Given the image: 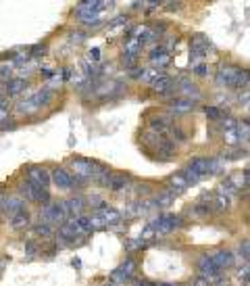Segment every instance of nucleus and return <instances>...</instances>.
<instances>
[{
  "mask_svg": "<svg viewBox=\"0 0 250 286\" xmlns=\"http://www.w3.org/2000/svg\"><path fill=\"white\" fill-rule=\"evenodd\" d=\"M84 234L75 228V223L71 221V217L61 223L59 226V232H57V243L62 245V247H73V245H82L84 243Z\"/></svg>",
  "mask_w": 250,
  "mask_h": 286,
  "instance_id": "obj_6",
  "label": "nucleus"
},
{
  "mask_svg": "<svg viewBox=\"0 0 250 286\" xmlns=\"http://www.w3.org/2000/svg\"><path fill=\"white\" fill-rule=\"evenodd\" d=\"M211 257L215 259V263L221 270H229V267L236 265V253L229 251V249H217V251L211 253Z\"/></svg>",
  "mask_w": 250,
  "mask_h": 286,
  "instance_id": "obj_19",
  "label": "nucleus"
},
{
  "mask_svg": "<svg viewBox=\"0 0 250 286\" xmlns=\"http://www.w3.org/2000/svg\"><path fill=\"white\" fill-rule=\"evenodd\" d=\"M69 169L79 182H96L100 186H106V180L111 176V169L98 163V161L92 159H86V157H73L69 161Z\"/></svg>",
  "mask_w": 250,
  "mask_h": 286,
  "instance_id": "obj_1",
  "label": "nucleus"
},
{
  "mask_svg": "<svg viewBox=\"0 0 250 286\" xmlns=\"http://www.w3.org/2000/svg\"><path fill=\"white\" fill-rule=\"evenodd\" d=\"M221 140L225 142V146H240V144H242V136H240L238 128H236V130H225V132H221Z\"/></svg>",
  "mask_w": 250,
  "mask_h": 286,
  "instance_id": "obj_33",
  "label": "nucleus"
},
{
  "mask_svg": "<svg viewBox=\"0 0 250 286\" xmlns=\"http://www.w3.org/2000/svg\"><path fill=\"white\" fill-rule=\"evenodd\" d=\"M182 174L186 176V180L190 182V186H194V184H200V182L204 180V176H202V174H198V172H196V169H192L190 165H186V167L182 169Z\"/></svg>",
  "mask_w": 250,
  "mask_h": 286,
  "instance_id": "obj_39",
  "label": "nucleus"
},
{
  "mask_svg": "<svg viewBox=\"0 0 250 286\" xmlns=\"http://www.w3.org/2000/svg\"><path fill=\"white\" fill-rule=\"evenodd\" d=\"M158 286H173V284H158Z\"/></svg>",
  "mask_w": 250,
  "mask_h": 286,
  "instance_id": "obj_55",
  "label": "nucleus"
},
{
  "mask_svg": "<svg viewBox=\"0 0 250 286\" xmlns=\"http://www.w3.org/2000/svg\"><path fill=\"white\" fill-rule=\"evenodd\" d=\"M248 138H250V134H248Z\"/></svg>",
  "mask_w": 250,
  "mask_h": 286,
  "instance_id": "obj_57",
  "label": "nucleus"
},
{
  "mask_svg": "<svg viewBox=\"0 0 250 286\" xmlns=\"http://www.w3.org/2000/svg\"><path fill=\"white\" fill-rule=\"evenodd\" d=\"M171 59H173V52L169 48H165L163 44H155V46H150V50H148V63L153 67L167 69L171 65Z\"/></svg>",
  "mask_w": 250,
  "mask_h": 286,
  "instance_id": "obj_11",
  "label": "nucleus"
},
{
  "mask_svg": "<svg viewBox=\"0 0 250 286\" xmlns=\"http://www.w3.org/2000/svg\"><path fill=\"white\" fill-rule=\"evenodd\" d=\"M213 286H229V282H227V280H221V278H219V280H217L215 284H213Z\"/></svg>",
  "mask_w": 250,
  "mask_h": 286,
  "instance_id": "obj_51",
  "label": "nucleus"
},
{
  "mask_svg": "<svg viewBox=\"0 0 250 286\" xmlns=\"http://www.w3.org/2000/svg\"><path fill=\"white\" fill-rule=\"evenodd\" d=\"M0 96H6V90H4V82H0Z\"/></svg>",
  "mask_w": 250,
  "mask_h": 286,
  "instance_id": "obj_53",
  "label": "nucleus"
},
{
  "mask_svg": "<svg viewBox=\"0 0 250 286\" xmlns=\"http://www.w3.org/2000/svg\"><path fill=\"white\" fill-rule=\"evenodd\" d=\"M190 71H192V75L200 77V79H207V77L211 75V65L207 63V61H202V63H194V65H190Z\"/></svg>",
  "mask_w": 250,
  "mask_h": 286,
  "instance_id": "obj_37",
  "label": "nucleus"
},
{
  "mask_svg": "<svg viewBox=\"0 0 250 286\" xmlns=\"http://www.w3.org/2000/svg\"><path fill=\"white\" fill-rule=\"evenodd\" d=\"M71 221H73L75 223V228L79 230V232H82V234L84 236H90L92 234V221H90V215H84V213H82V215H77V217H73V215H71Z\"/></svg>",
  "mask_w": 250,
  "mask_h": 286,
  "instance_id": "obj_30",
  "label": "nucleus"
},
{
  "mask_svg": "<svg viewBox=\"0 0 250 286\" xmlns=\"http://www.w3.org/2000/svg\"><path fill=\"white\" fill-rule=\"evenodd\" d=\"M246 88H250V67H244L240 65L238 69V77H236V84H234V90H246Z\"/></svg>",
  "mask_w": 250,
  "mask_h": 286,
  "instance_id": "obj_29",
  "label": "nucleus"
},
{
  "mask_svg": "<svg viewBox=\"0 0 250 286\" xmlns=\"http://www.w3.org/2000/svg\"><path fill=\"white\" fill-rule=\"evenodd\" d=\"M2 201H4V194L0 192V209H2Z\"/></svg>",
  "mask_w": 250,
  "mask_h": 286,
  "instance_id": "obj_54",
  "label": "nucleus"
},
{
  "mask_svg": "<svg viewBox=\"0 0 250 286\" xmlns=\"http://www.w3.org/2000/svg\"><path fill=\"white\" fill-rule=\"evenodd\" d=\"M150 94H155L158 98H167V101H171L173 96H177V79L173 75L165 73L163 77H158L155 84L148 86Z\"/></svg>",
  "mask_w": 250,
  "mask_h": 286,
  "instance_id": "obj_7",
  "label": "nucleus"
},
{
  "mask_svg": "<svg viewBox=\"0 0 250 286\" xmlns=\"http://www.w3.org/2000/svg\"><path fill=\"white\" fill-rule=\"evenodd\" d=\"M17 63L11 59V55H8V63H0V82H8V79H13L17 75Z\"/></svg>",
  "mask_w": 250,
  "mask_h": 286,
  "instance_id": "obj_28",
  "label": "nucleus"
},
{
  "mask_svg": "<svg viewBox=\"0 0 250 286\" xmlns=\"http://www.w3.org/2000/svg\"><path fill=\"white\" fill-rule=\"evenodd\" d=\"M50 174H52V184H55L59 190H73V188H77V186L82 184V182H79L77 178L71 174L69 169H65V167H55Z\"/></svg>",
  "mask_w": 250,
  "mask_h": 286,
  "instance_id": "obj_10",
  "label": "nucleus"
},
{
  "mask_svg": "<svg viewBox=\"0 0 250 286\" xmlns=\"http://www.w3.org/2000/svg\"><path fill=\"white\" fill-rule=\"evenodd\" d=\"M150 223L155 226V230H156V234H158V236H165V234H171L173 230L184 228V223H186V221H184L182 215H173V213H163V215L155 217Z\"/></svg>",
  "mask_w": 250,
  "mask_h": 286,
  "instance_id": "obj_8",
  "label": "nucleus"
},
{
  "mask_svg": "<svg viewBox=\"0 0 250 286\" xmlns=\"http://www.w3.org/2000/svg\"><path fill=\"white\" fill-rule=\"evenodd\" d=\"M202 111L209 117V121H213V123H217L223 115H225V113H223V107H219V105H204Z\"/></svg>",
  "mask_w": 250,
  "mask_h": 286,
  "instance_id": "obj_35",
  "label": "nucleus"
},
{
  "mask_svg": "<svg viewBox=\"0 0 250 286\" xmlns=\"http://www.w3.org/2000/svg\"><path fill=\"white\" fill-rule=\"evenodd\" d=\"M90 221H92V230H94V232L109 228V226H106V221H104V217H102V213H98V211H92Z\"/></svg>",
  "mask_w": 250,
  "mask_h": 286,
  "instance_id": "obj_42",
  "label": "nucleus"
},
{
  "mask_svg": "<svg viewBox=\"0 0 250 286\" xmlns=\"http://www.w3.org/2000/svg\"><path fill=\"white\" fill-rule=\"evenodd\" d=\"M67 219H69V211H67L65 201H50L46 205H40V221L61 226Z\"/></svg>",
  "mask_w": 250,
  "mask_h": 286,
  "instance_id": "obj_5",
  "label": "nucleus"
},
{
  "mask_svg": "<svg viewBox=\"0 0 250 286\" xmlns=\"http://www.w3.org/2000/svg\"><path fill=\"white\" fill-rule=\"evenodd\" d=\"M217 123H219V130H221V132H225V130H236V128H238V119L234 117V115H229V113L223 115V117H221Z\"/></svg>",
  "mask_w": 250,
  "mask_h": 286,
  "instance_id": "obj_40",
  "label": "nucleus"
},
{
  "mask_svg": "<svg viewBox=\"0 0 250 286\" xmlns=\"http://www.w3.org/2000/svg\"><path fill=\"white\" fill-rule=\"evenodd\" d=\"M28 88H30V79L19 77V75H15L13 79H8V82L4 84V90H6L8 98H19L21 94L28 92Z\"/></svg>",
  "mask_w": 250,
  "mask_h": 286,
  "instance_id": "obj_17",
  "label": "nucleus"
},
{
  "mask_svg": "<svg viewBox=\"0 0 250 286\" xmlns=\"http://www.w3.org/2000/svg\"><path fill=\"white\" fill-rule=\"evenodd\" d=\"M192 286H213V282L207 280V278H202V276H198V278L192 282Z\"/></svg>",
  "mask_w": 250,
  "mask_h": 286,
  "instance_id": "obj_48",
  "label": "nucleus"
},
{
  "mask_svg": "<svg viewBox=\"0 0 250 286\" xmlns=\"http://www.w3.org/2000/svg\"><path fill=\"white\" fill-rule=\"evenodd\" d=\"M177 94L186 96V98H192V101H200V98H202V92H200L198 84L192 82L190 77L177 79Z\"/></svg>",
  "mask_w": 250,
  "mask_h": 286,
  "instance_id": "obj_16",
  "label": "nucleus"
},
{
  "mask_svg": "<svg viewBox=\"0 0 250 286\" xmlns=\"http://www.w3.org/2000/svg\"><path fill=\"white\" fill-rule=\"evenodd\" d=\"M111 6V0H84L75 6V19L84 28H98L102 23V15Z\"/></svg>",
  "mask_w": 250,
  "mask_h": 286,
  "instance_id": "obj_2",
  "label": "nucleus"
},
{
  "mask_svg": "<svg viewBox=\"0 0 250 286\" xmlns=\"http://www.w3.org/2000/svg\"><path fill=\"white\" fill-rule=\"evenodd\" d=\"M104 286H113V284H104Z\"/></svg>",
  "mask_w": 250,
  "mask_h": 286,
  "instance_id": "obj_56",
  "label": "nucleus"
},
{
  "mask_svg": "<svg viewBox=\"0 0 250 286\" xmlns=\"http://www.w3.org/2000/svg\"><path fill=\"white\" fill-rule=\"evenodd\" d=\"M25 180H30L31 184L38 186V188H48L50 190L52 174L42 165H31V167H28V172H25Z\"/></svg>",
  "mask_w": 250,
  "mask_h": 286,
  "instance_id": "obj_12",
  "label": "nucleus"
},
{
  "mask_svg": "<svg viewBox=\"0 0 250 286\" xmlns=\"http://www.w3.org/2000/svg\"><path fill=\"white\" fill-rule=\"evenodd\" d=\"M213 209H215L217 213H225L231 209V199L227 194H223V192H217L215 194V199H213Z\"/></svg>",
  "mask_w": 250,
  "mask_h": 286,
  "instance_id": "obj_32",
  "label": "nucleus"
},
{
  "mask_svg": "<svg viewBox=\"0 0 250 286\" xmlns=\"http://www.w3.org/2000/svg\"><path fill=\"white\" fill-rule=\"evenodd\" d=\"M98 213H102V217H104V221H106V226H109V228H117L119 223L123 221V213L117 211L115 207H106V209L98 211Z\"/></svg>",
  "mask_w": 250,
  "mask_h": 286,
  "instance_id": "obj_27",
  "label": "nucleus"
},
{
  "mask_svg": "<svg viewBox=\"0 0 250 286\" xmlns=\"http://www.w3.org/2000/svg\"><path fill=\"white\" fill-rule=\"evenodd\" d=\"M25 203H28V201H25L21 194H19V196H4V201H2V209H0V213H2V217L11 219L13 215H17L19 211L25 209Z\"/></svg>",
  "mask_w": 250,
  "mask_h": 286,
  "instance_id": "obj_15",
  "label": "nucleus"
},
{
  "mask_svg": "<svg viewBox=\"0 0 250 286\" xmlns=\"http://www.w3.org/2000/svg\"><path fill=\"white\" fill-rule=\"evenodd\" d=\"M238 69H240V63L221 61L215 69V73H213V84H215V88H219V90H234Z\"/></svg>",
  "mask_w": 250,
  "mask_h": 286,
  "instance_id": "obj_4",
  "label": "nucleus"
},
{
  "mask_svg": "<svg viewBox=\"0 0 250 286\" xmlns=\"http://www.w3.org/2000/svg\"><path fill=\"white\" fill-rule=\"evenodd\" d=\"M88 61H90V63H98V61H100V48H92L88 52Z\"/></svg>",
  "mask_w": 250,
  "mask_h": 286,
  "instance_id": "obj_46",
  "label": "nucleus"
},
{
  "mask_svg": "<svg viewBox=\"0 0 250 286\" xmlns=\"http://www.w3.org/2000/svg\"><path fill=\"white\" fill-rule=\"evenodd\" d=\"M211 211H215V209H213V203H211V201H209V203L198 201V203H196L194 207H192V215H194V217H207Z\"/></svg>",
  "mask_w": 250,
  "mask_h": 286,
  "instance_id": "obj_36",
  "label": "nucleus"
},
{
  "mask_svg": "<svg viewBox=\"0 0 250 286\" xmlns=\"http://www.w3.org/2000/svg\"><path fill=\"white\" fill-rule=\"evenodd\" d=\"M165 73H167L165 69H158V67L148 65V67H144V71H142V77H140V82L144 84V86H150V84H155L158 77H163Z\"/></svg>",
  "mask_w": 250,
  "mask_h": 286,
  "instance_id": "obj_23",
  "label": "nucleus"
},
{
  "mask_svg": "<svg viewBox=\"0 0 250 286\" xmlns=\"http://www.w3.org/2000/svg\"><path fill=\"white\" fill-rule=\"evenodd\" d=\"M148 243H144L140 236L138 238H129L127 243H125V249H127V253H136V251H142V249H146Z\"/></svg>",
  "mask_w": 250,
  "mask_h": 286,
  "instance_id": "obj_41",
  "label": "nucleus"
},
{
  "mask_svg": "<svg viewBox=\"0 0 250 286\" xmlns=\"http://www.w3.org/2000/svg\"><path fill=\"white\" fill-rule=\"evenodd\" d=\"M236 101H238L240 107H244V109H250V88H246V90H238Z\"/></svg>",
  "mask_w": 250,
  "mask_h": 286,
  "instance_id": "obj_44",
  "label": "nucleus"
},
{
  "mask_svg": "<svg viewBox=\"0 0 250 286\" xmlns=\"http://www.w3.org/2000/svg\"><path fill=\"white\" fill-rule=\"evenodd\" d=\"M38 190H40L38 186L31 184L30 180H23V182L19 184V194H21L28 203H35V201H38Z\"/></svg>",
  "mask_w": 250,
  "mask_h": 286,
  "instance_id": "obj_26",
  "label": "nucleus"
},
{
  "mask_svg": "<svg viewBox=\"0 0 250 286\" xmlns=\"http://www.w3.org/2000/svg\"><path fill=\"white\" fill-rule=\"evenodd\" d=\"M52 96H55V92H52V88H40V90H35V92H30L28 96H23L19 103L15 105V113L17 115H33V113H38L42 107H46L50 101H52Z\"/></svg>",
  "mask_w": 250,
  "mask_h": 286,
  "instance_id": "obj_3",
  "label": "nucleus"
},
{
  "mask_svg": "<svg viewBox=\"0 0 250 286\" xmlns=\"http://www.w3.org/2000/svg\"><path fill=\"white\" fill-rule=\"evenodd\" d=\"M184 0H160V6L165 8V11H177V8L182 6Z\"/></svg>",
  "mask_w": 250,
  "mask_h": 286,
  "instance_id": "obj_45",
  "label": "nucleus"
},
{
  "mask_svg": "<svg viewBox=\"0 0 250 286\" xmlns=\"http://www.w3.org/2000/svg\"><path fill=\"white\" fill-rule=\"evenodd\" d=\"M25 253H28V255H35V253H38V247H35L33 240H28V243H25Z\"/></svg>",
  "mask_w": 250,
  "mask_h": 286,
  "instance_id": "obj_47",
  "label": "nucleus"
},
{
  "mask_svg": "<svg viewBox=\"0 0 250 286\" xmlns=\"http://www.w3.org/2000/svg\"><path fill=\"white\" fill-rule=\"evenodd\" d=\"M133 272H136V259L133 257H127L125 261L111 274V278L113 280H117V282H129L133 278Z\"/></svg>",
  "mask_w": 250,
  "mask_h": 286,
  "instance_id": "obj_18",
  "label": "nucleus"
},
{
  "mask_svg": "<svg viewBox=\"0 0 250 286\" xmlns=\"http://www.w3.org/2000/svg\"><path fill=\"white\" fill-rule=\"evenodd\" d=\"M196 107H198V101H192V98L177 94L169 101V113L171 115H188V113H192Z\"/></svg>",
  "mask_w": 250,
  "mask_h": 286,
  "instance_id": "obj_13",
  "label": "nucleus"
},
{
  "mask_svg": "<svg viewBox=\"0 0 250 286\" xmlns=\"http://www.w3.org/2000/svg\"><path fill=\"white\" fill-rule=\"evenodd\" d=\"M171 123H173V119L167 117V115H155V117L148 119V128L155 130V132L165 134V136H167V132H169V128H171Z\"/></svg>",
  "mask_w": 250,
  "mask_h": 286,
  "instance_id": "obj_22",
  "label": "nucleus"
},
{
  "mask_svg": "<svg viewBox=\"0 0 250 286\" xmlns=\"http://www.w3.org/2000/svg\"><path fill=\"white\" fill-rule=\"evenodd\" d=\"M71 265H73V267H82V261H79V259L75 257V259H73V261H71Z\"/></svg>",
  "mask_w": 250,
  "mask_h": 286,
  "instance_id": "obj_52",
  "label": "nucleus"
},
{
  "mask_svg": "<svg viewBox=\"0 0 250 286\" xmlns=\"http://www.w3.org/2000/svg\"><path fill=\"white\" fill-rule=\"evenodd\" d=\"M196 270H198V276L207 278L211 282H217L221 278V267L215 263V259L211 257V253H202L196 259Z\"/></svg>",
  "mask_w": 250,
  "mask_h": 286,
  "instance_id": "obj_9",
  "label": "nucleus"
},
{
  "mask_svg": "<svg viewBox=\"0 0 250 286\" xmlns=\"http://www.w3.org/2000/svg\"><path fill=\"white\" fill-rule=\"evenodd\" d=\"M104 188H109L111 192H117V194H123L131 188V178L127 174H113L109 176V180H106V186Z\"/></svg>",
  "mask_w": 250,
  "mask_h": 286,
  "instance_id": "obj_14",
  "label": "nucleus"
},
{
  "mask_svg": "<svg viewBox=\"0 0 250 286\" xmlns=\"http://www.w3.org/2000/svg\"><path fill=\"white\" fill-rule=\"evenodd\" d=\"M33 236H40V238H50L52 236V223H46V221H38L35 226L31 228Z\"/></svg>",
  "mask_w": 250,
  "mask_h": 286,
  "instance_id": "obj_38",
  "label": "nucleus"
},
{
  "mask_svg": "<svg viewBox=\"0 0 250 286\" xmlns=\"http://www.w3.org/2000/svg\"><path fill=\"white\" fill-rule=\"evenodd\" d=\"M188 165L196 169L198 174H202L204 178H211V157H192Z\"/></svg>",
  "mask_w": 250,
  "mask_h": 286,
  "instance_id": "obj_24",
  "label": "nucleus"
},
{
  "mask_svg": "<svg viewBox=\"0 0 250 286\" xmlns=\"http://www.w3.org/2000/svg\"><path fill=\"white\" fill-rule=\"evenodd\" d=\"M136 286H158V284H153V282H148V280H140V282H136Z\"/></svg>",
  "mask_w": 250,
  "mask_h": 286,
  "instance_id": "obj_50",
  "label": "nucleus"
},
{
  "mask_svg": "<svg viewBox=\"0 0 250 286\" xmlns=\"http://www.w3.org/2000/svg\"><path fill=\"white\" fill-rule=\"evenodd\" d=\"M65 205H67L69 217H71V215L77 217V215H82V213L86 211V201L82 199V196H69V199L65 201Z\"/></svg>",
  "mask_w": 250,
  "mask_h": 286,
  "instance_id": "obj_25",
  "label": "nucleus"
},
{
  "mask_svg": "<svg viewBox=\"0 0 250 286\" xmlns=\"http://www.w3.org/2000/svg\"><path fill=\"white\" fill-rule=\"evenodd\" d=\"M136 192H138V194H148V192H150L148 184H138V186H136Z\"/></svg>",
  "mask_w": 250,
  "mask_h": 286,
  "instance_id": "obj_49",
  "label": "nucleus"
},
{
  "mask_svg": "<svg viewBox=\"0 0 250 286\" xmlns=\"http://www.w3.org/2000/svg\"><path fill=\"white\" fill-rule=\"evenodd\" d=\"M30 223H31V215H30V211H28V209L19 211L17 215H13L11 219H8V226H11V230H15V232L28 230V228H30Z\"/></svg>",
  "mask_w": 250,
  "mask_h": 286,
  "instance_id": "obj_21",
  "label": "nucleus"
},
{
  "mask_svg": "<svg viewBox=\"0 0 250 286\" xmlns=\"http://www.w3.org/2000/svg\"><path fill=\"white\" fill-rule=\"evenodd\" d=\"M175 192H171L169 188H165V190H160L156 196H155V203H156V209H167L169 205H171L173 201H175Z\"/></svg>",
  "mask_w": 250,
  "mask_h": 286,
  "instance_id": "obj_31",
  "label": "nucleus"
},
{
  "mask_svg": "<svg viewBox=\"0 0 250 286\" xmlns=\"http://www.w3.org/2000/svg\"><path fill=\"white\" fill-rule=\"evenodd\" d=\"M242 261H250V238H244L238 247V253H236Z\"/></svg>",
  "mask_w": 250,
  "mask_h": 286,
  "instance_id": "obj_43",
  "label": "nucleus"
},
{
  "mask_svg": "<svg viewBox=\"0 0 250 286\" xmlns=\"http://www.w3.org/2000/svg\"><path fill=\"white\" fill-rule=\"evenodd\" d=\"M167 188L180 196L182 192H186L188 188H190V182L186 180V176L182 172L180 174H171V176H169V180H167Z\"/></svg>",
  "mask_w": 250,
  "mask_h": 286,
  "instance_id": "obj_20",
  "label": "nucleus"
},
{
  "mask_svg": "<svg viewBox=\"0 0 250 286\" xmlns=\"http://www.w3.org/2000/svg\"><path fill=\"white\" fill-rule=\"evenodd\" d=\"M225 161H238V159H244L248 157V148H240V146H229V150H223V153H219Z\"/></svg>",
  "mask_w": 250,
  "mask_h": 286,
  "instance_id": "obj_34",
  "label": "nucleus"
}]
</instances>
